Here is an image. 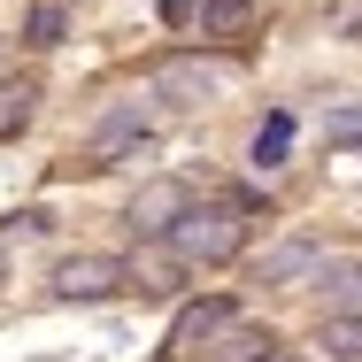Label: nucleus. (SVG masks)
<instances>
[{
    "label": "nucleus",
    "instance_id": "nucleus-1",
    "mask_svg": "<svg viewBox=\"0 0 362 362\" xmlns=\"http://www.w3.org/2000/svg\"><path fill=\"white\" fill-rule=\"evenodd\" d=\"M239 247H247V209H239V201H193L185 216L170 223V239H162V255H170L177 270L231 262Z\"/></svg>",
    "mask_w": 362,
    "mask_h": 362
},
{
    "label": "nucleus",
    "instance_id": "nucleus-2",
    "mask_svg": "<svg viewBox=\"0 0 362 362\" xmlns=\"http://www.w3.org/2000/svg\"><path fill=\"white\" fill-rule=\"evenodd\" d=\"M231 77H239V70H231L223 54H162L154 77H146V93L170 100V108H201V100H216Z\"/></svg>",
    "mask_w": 362,
    "mask_h": 362
},
{
    "label": "nucleus",
    "instance_id": "nucleus-3",
    "mask_svg": "<svg viewBox=\"0 0 362 362\" xmlns=\"http://www.w3.org/2000/svg\"><path fill=\"white\" fill-rule=\"evenodd\" d=\"M355 270V255H332L324 239H286L255 262V286H339Z\"/></svg>",
    "mask_w": 362,
    "mask_h": 362
},
{
    "label": "nucleus",
    "instance_id": "nucleus-4",
    "mask_svg": "<svg viewBox=\"0 0 362 362\" xmlns=\"http://www.w3.org/2000/svg\"><path fill=\"white\" fill-rule=\"evenodd\" d=\"M124 286H132V262L124 255H62L54 262V293L62 300H108Z\"/></svg>",
    "mask_w": 362,
    "mask_h": 362
},
{
    "label": "nucleus",
    "instance_id": "nucleus-5",
    "mask_svg": "<svg viewBox=\"0 0 362 362\" xmlns=\"http://www.w3.org/2000/svg\"><path fill=\"white\" fill-rule=\"evenodd\" d=\"M193 209V185H177V177H154V185H139L132 193V209H124V223L139 231V239H170V223Z\"/></svg>",
    "mask_w": 362,
    "mask_h": 362
},
{
    "label": "nucleus",
    "instance_id": "nucleus-6",
    "mask_svg": "<svg viewBox=\"0 0 362 362\" xmlns=\"http://www.w3.org/2000/svg\"><path fill=\"white\" fill-rule=\"evenodd\" d=\"M223 332H231V300H193V308L170 324V347H209Z\"/></svg>",
    "mask_w": 362,
    "mask_h": 362
},
{
    "label": "nucleus",
    "instance_id": "nucleus-7",
    "mask_svg": "<svg viewBox=\"0 0 362 362\" xmlns=\"http://www.w3.org/2000/svg\"><path fill=\"white\" fill-rule=\"evenodd\" d=\"M193 23H201V39H239V31H255V0H201Z\"/></svg>",
    "mask_w": 362,
    "mask_h": 362
},
{
    "label": "nucleus",
    "instance_id": "nucleus-8",
    "mask_svg": "<svg viewBox=\"0 0 362 362\" xmlns=\"http://www.w3.org/2000/svg\"><path fill=\"white\" fill-rule=\"evenodd\" d=\"M278 355H286L278 332H255V324H231L223 347H216V362H278Z\"/></svg>",
    "mask_w": 362,
    "mask_h": 362
},
{
    "label": "nucleus",
    "instance_id": "nucleus-9",
    "mask_svg": "<svg viewBox=\"0 0 362 362\" xmlns=\"http://www.w3.org/2000/svg\"><path fill=\"white\" fill-rule=\"evenodd\" d=\"M316 355L324 362H362V316H324L316 324Z\"/></svg>",
    "mask_w": 362,
    "mask_h": 362
},
{
    "label": "nucleus",
    "instance_id": "nucleus-10",
    "mask_svg": "<svg viewBox=\"0 0 362 362\" xmlns=\"http://www.w3.org/2000/svg\"><path fill=\"white\" fill-rule=\"evenodd\" d=\"M286 146H293V116H286V108H270V116H262V132H255V170H278V162H286Z\"/></svg>",
    "mask_w": 362,
    "mask_h": 362
},
{
    "label": "nucleus",
    "instance_id": "nucleus-11",
    "mask_svg": "<svg viewBox=\"0 0 362 362\" xmlns=\"http://www.w3.org/2000/svg\"><path fill=\"white\" fill-rule=\"evenodd\" d=\"M62 31H70V16H62V0H39V8L23 16V39H31V47H62Z\"/></svg>",
    "mask_w": 362,
    "mask_h": 362
},
{
    "label": "nucleus",
    "instance_id": "nucleus-12",
    "mask_svg": "<svg viewBox=\"0 0 362 362\" xmlns=\"http://www.w3.org/2000/svg\"><path fill=\"white\" fill-rule=\"evenodd\" d=\"M324 146H362V100H347V108L324 116Z\"/></svg>",
    "mask_w": 362,
    "mask_h": 362
},
{
    "label": "nucleus",
    "instance_id": "nucleus-13",
    "mask_svg": "<svg viewBox=\"0 0 362 362\" xmlns=\"http://www.w3.org/2000/svg\"><path fill=\"white\" fill-rule=\"evenodd\" d=\"M31 124V85H0V139H16Z\"/></svg>",
    "mask_w": 362,
    "mask_h": 362
},
{
    "label": "nucleus",
    "instance_id": "nucleus-14",
    "mask_svg": "<svg viewBox=\"0 0 362 362\" xmlns=\"http://www.w3.org/2000/svg\"><path fill=\"white\" fill-rule=\"evenodd\" d=\"M332 293H339V300H347V308H339V316H362V262H355V270H347V278H339V286H332Z\"/></svg>",
    "mask_w": 362,
    "mask_h": 362
},
{
    "label": "nucleus",
    "instance_id": "nucleus-15",
    "mask_svg": "<svg viewBox=\"0 0 362 362\" xmlns=\"http://www.w3.org/2000/svg\"><path fill=\"white\" fill-rule=\"evenodd\" d=\"M154 8H162V23H170V31H185V23H193V8H201V0H154Z\"/></svg>",
    "mask_w": 362,
    "mask_h": 362
},
{
    "label": "nucleus",
    "instance_id": "nucleus-16",
    "mask_svg": "<svg viewBox=\"0 0 362 362\" xmlns=\"http://www.w3.org/2000/svg\"><path fill=\"white\" fill-rule=\"evenodd\" d=\"M332 23H339V39H355V31H362V0H339V16H332Z\"/></svg>",
    "mask_w": 362,
    "mask_h": 362
},
{
    "label": "nucleus",
    "instance_id": "nucleus-17",
    "mask_svg": "<svg viewBox=\"0 0 362 362\" xmlns=\"http://www.w3.org/2000/svg\"><path fill=\"white\" fill-rule=\"evenodd\" d=\"M0 286H8V255H0Z\"/></svg>",
    "mask_w": 362,
    "mask_h": 362
},
{
    "label": "nucleus",
    "instance_id": "nucleus-18",
    "mask_svg": "<svg viewBox=\"0 0 362 362\" xmlns=\"http://www.w3.org/2000/svg\"><path fill=\"white\" fill-rule=\"evenodd\" d=\"M278 362H293V355H278Z\"/></svg>",
    "mask_w": 362,
    "mask_h": 362
}]
</instances>
